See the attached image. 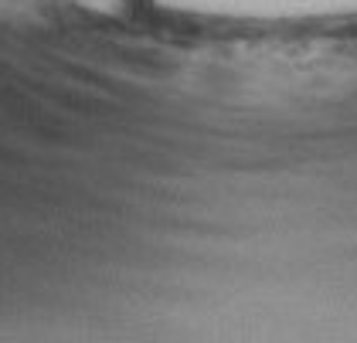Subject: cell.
<instances>
[{
	"label": "cell",
	"mask_w": 357,
	"mask_h": 343,
	"mask_svg": "<svg viewBox=\"0 0 357 343\" xmlns=\"http://www.w3.org/2000/svg\"><path fill=\"white\" fill-rule=\"evenodd\" d=\"M58 7L89 14L96 21H109V24H130L137 21V14L143 10V0H55Z\"/></svg>",
	"instance_id": "obj_1"
}]
</instances>
